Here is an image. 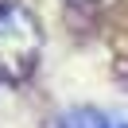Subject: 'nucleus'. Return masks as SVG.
Here are the masks:
<instances>
[{
  "instance_id": "f257e3e1",
  "label": "nucleus",
  "mask_w": 128,
  "mask_h": 128,
  "mask_svg": "<svg viewBox=\"0 0 128 128\" xmlns=\"http://www.w3.org/2000/svg\"><path fill=\"white\" fill-rule=\"evenodd\" d=\"M39 47H43V31L31 8L4 0L0 4V78L20 82L35 70L39 62Z\"/></svg>"
},
{
  "instance_id": "f03ea898",
  "label": "nucleus",
  "mask_w": 128,
  "mask_h": 128,
  "mask_svg": "<svg viewBox=\"0 0 128 128\" xmlns=\"http://www.w3.org/2000/svg\"><path fill=\"white\" fill-rule=\"evenodd\" d=\"M93 128H128V116H97Z\"/></svg>"
}]
</instances>
